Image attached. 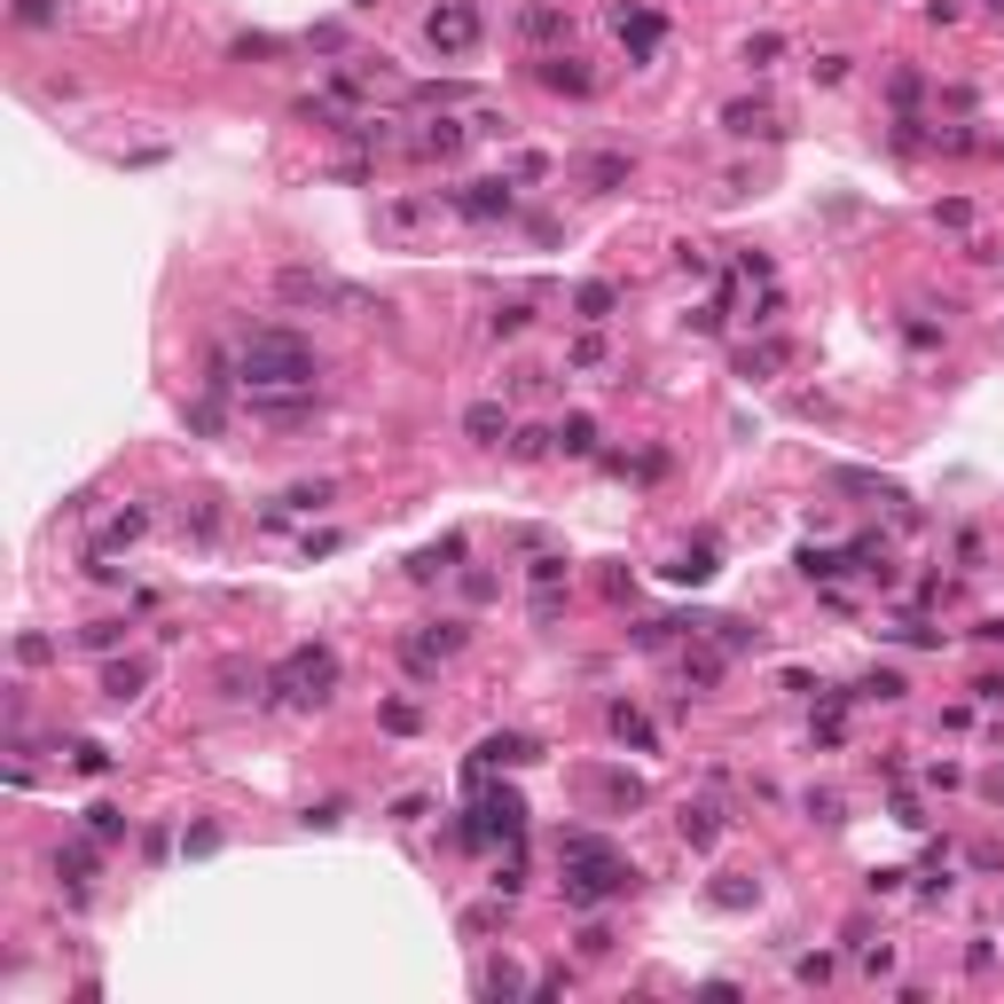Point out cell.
<instances>
[{"label": "cell", "instance_id": "cell-43", "mask_svg": "<svg viewBox=\"0 0 1004 1004\" xmlns=\"http://www.w3.org/2000/svg\"><path fill=\"white\" fill-rule=\"evenodd\" d=\"M965 973H973V981H981V973H996V942H989V934H973V942H965Z\"/></svg>", "mask_w": 1004, "mask_h": 1004}, {"label": "cell", "instance_id": "cell-40", "mask_svg": "<svg viewBox=\"0 0 1004 1004\" xmlns=\"http://www.w3.org/2000/svg\"><path fill=\"white\" fill-rule=\"evenodd\" d=\"M189 526H197V541H213L220 534V503L213 495H189Z\"/></svg>", "mask_w": 1004, "mask_h": 1004}, {"label": "cell", "instance_id": "cell-46", "mask_svg": "<svg viewBox=\"0 0 1004 1004\" xmlns=\"http://www.w3.org/2000/svg\"><path fill=\"white\" fill-rule=\"evenodd\" d=\"M793 973H800V981H808V989H825V981H832V958H825V950H808V958H800V965H793Z\"/></svg>", "mask_w": 1004, "mask_h": 1004}, {"label": "cell", "instance_id": "cell-47", "mask_svg": "<svg viewBox=\"0 0 1004 1004\" xmlns=\"http://www.w3.org/2000/svg\"><path fill=\"white\" fill-rule=\"evenodd\" d=\"M17 660H24V667H48L55 644H48V635H17Z\"/></svg>", "mask_w": 1004, "mask_h": 1004}, {"label": "cell", "instance_id": "cell-38", "mask_svg": "<svg viewBox=\"0 0 1004 1004\" xmlns=\"http://www.w3.org/2000/svg\"><path fill=\"white\" fill-rule=\"evenodd\" d=\"M503 919H510V894H503V902H479V910H464V934H495Z\"/></svg>", "mask_w": 1004, "mask_h": 1004}, {"label": "cell", "instance_id": "cell-19", "mask_svg": "<svg viewBox=\"0 0 1004 1004\" xmlns=\"http://www.w3.org/2000/svg\"><path fill=\"white\" fill-rule=\"evenodd\" d=\"M667 581H683V589H706V581H714V541H691V550H675Z\"/></svg>", "mask_w": 1004, "mask_h": 1004}, {"label": "cell", "instance_id": "cell-17", "mask_svg": "<svg viewBox=\"0 0 1004 1004\" xmlns=\"http://www.w3.org/2000/svg\"><path fill=\"white\" fill-rule=\"evenodd\" d=\"M706 902H714V910H754V902H762V879H746V871H722V879L706 887Z\"/></svg>", "mask_w": 1004, "mask_h": 1004}, {"label": "cell", "instance_id": "cell-13", "mask_svg": "<svg viewBox=\"0 0 1004 1004\" xmlns=\"http://www.w3.org/2000/svg\"><path fill=\"white\" fill-rule=\"evenodd\" d=\"M604 722H612V738H620V746H635V754H652V746H660L652 714H635L628 698H612V714H604Z\"/></svg>", "mask_w": 1004, "mask_h": 1004}, {"label": "cell", "instance_id": "cell-2", "mask_svg": "<svg viewBox=\"0 0 1004 1004\" xmlns=\"http://www.w3.org/2000/svg\"><path fill=\"white\" fill-rule=\"evenodd\" d=\"M558 871H566V902L573 910H597V902L635 887V863L612 840H597V832H558Z\"/></svg>", "mask_w": 1004, "mask_h": 1004}, {"label": "cell", "instance_id": "cell-23", "mask_svg": "<svg viewBox=\"0 0 1004 1004\" xmlns=\"http://www.w3.org/2000/svg\"><path fill=\"white\" fill-rule=\"evenodd\" d=\"M518 989H526V973H518L510 958H487V965H479V996H518Z\"/></svg>", "mask_w": 1004, "mask_h": 1004}, {"label": "cell", "instance_id": "cell-39", "mask_svg": "<svg viewBox=\"0 0 1004 1004\" xmlns=\"http://www.w3.org/2000/svg\"><path fill=\"white\" fill-rule=\"evenodd\" d=\"M714 635H722V652H746V644H762V628H754V620H714Z\"/></svg>", "mask_w": 1004, "mask_h": 1004}, {"label": "cell", "instance_id": "cell-3", "mask_svg": "<svg viewBox=\"0 0 1004 1004\" xmlns=\"http://www.w3.org/2000/svg\"><path fill=\"white\" fill-rule=\"evenodd\" d=\"M338 691V652L330 644H299L276 675H267V698H291V706H322Z\"/></svg>", "mask_w": 1004, "mask_h": 1004}, {"label": "cell", "instance_id": "cell-48", "mask_svg": "<svg viewBox=\"0 0 1004 1004\" xmlns=\"http://www.w3.org/2000/svg\"><path fill=\"white\" fill-rule=\"evenodd\" d=\"M416 722H424V714H416L408 698H393V706H385V729H393V738H408V729H416Z\"/></svg>", "mask_w": 1004, "mask_h": 1004}, {"label": "cell", "instance_id": "cell-59", "mask_svg": "<svg viewBox=\"0 0 1004 1004\" xmlns=\"http://www.w3.org/2000/svg\"><path fill=\"white\" fill-rule=\"evenodd\" d=\"M989 9H996V17H1004V0H989Z\"/></svg>", "mask_w": 1004, "mask_h": 1004}, {"label": "cell", "instance_id": "cell-14", "mask_svg": "<svg viewBox=\"0 0 1004 1004\" xmlns=\"http://www.w3.org/2000/svg\"><path fill=\"white\" fill-rule=\"evenodd\" d=\"M432 220V197H393V205H377V236H416Z\"/></svg>", "mask_w": 1004, "mask_h": 1004}, {"label": "cell", "instance_id": "cell-42", "mask_svg": "<svg viewBox=\"0 0 1004 1004\" xmlns=\"http://www.w3.org/2000/svg\"><path fill=\"white\" fill-rule=\"evenodd\" d=\"M566 361H573V370H604V338H597V330H581Z\"/></svg>", "mask_w": 1004, "mask_h": 1004}, {"label": "cell", "instance_id": "cell-45", "mask_svg": "<svg viewBox=\"0 0 1004 1004\" xmlns=\"http://www.w3.org/2000/svg\"><path fill=\"white\" fill-rule=\"evenodd\" d=\"M307 825H314V832H338V825H345V800H314Z\"/></svg>", "mask_w": 1004, "mask_h": 1004}, {"label": "cell", "instance_id": "cell-51", "mask_svg": "<svg viewBox=\"0 0 1004 1004\" xmlns=\"http://www.w3.org/2000/svg\"><path fill=\"white\" fill-rule=\"evenodd\" d=\"M541 447H558V439H550V432H518V439H510V455H518V464H534Z\"/></svg>", "mask_w": 1004, "mask_h": 1004}, {"label": "cell", "instance_id": "cell-56", "mask_svg": "<svg viewBox=\"0 0 1004 1004\" xmlns=\"http://www.w3.org/2000/svg\"><path fill=\"white\" fill-rule=\"evenodd\" d=\"M808 71H816V79H825V86H840V79H848V55H816Z\"/></svg>", "mask_w": 1004, "mask_h": 1004}, {"label": "cell", "instance_id": "cell-34", "mask_svg": "<svg viewBox=\"0 0 1004 1004\" xmlns=\"http://www.w3.org/2000/svg\"><path fill=\"white\" fill-rule=\"evenodd\" d=\"M71 769H79V777H111V746L79 738V746H71Z\"/></svg>", "mask_w": 1004, "mask_h": 1004}, {"label": "cell", "instance_id": "cell-16", "mask_svg": "<svg viewBox=\"0 0 1004 1004\" xmlns=\"http://www.w3.org/2000/svg\"><path fill=\"white\" fill-rule=\"evenodd\" d=\"M95 863H103V856H95V832H86V840H63V848H55V871H63L79 894H86V879H95Z\"/></svg>", "mask_w": 1004, "mask_h": 1004}, {"label": "cell", "instance_id": "cell-54", "mask_svg": "<svg viewBox=\"0 0 1004 1004\" xmlns=\"http://www.w3.org/2000/svg\"><path fill=\"white\" fill-rule=\"evenodd\" d=\"M526 322H534V307H503V314H495V338H518Z\"/></svg>", "mask_w": 1004, "mask_h": 1004}, {"label": "cell", "instance_id": "cell-57", "mask_svg": "<svg viewBox=\"0 0 1004 1004\" xmlns=\"http://www.w3.org/2000/svg\"><path fill=\"white\" fill-rule=\"evenodd\" d=\"M251 683H259V675H244V667H220V691H228V698H251Z\"/></svg>", "mask_w": 1004, "mask_h": 1004}, {"label": "cell", "instance_id": "cell-52", "mask_svg": "<svg viewBox=\"0 0 1004 1004\" xmlns=\"http://www.w3.org/2000/svg\"><path fill=\"white\" fill-rule=\"evenodd\" d=\"M526 573H534V589H558V581H566V558H534Z\"/></svg>", "mask_w": 1004, "mask_h": 1004}, {"label": "cell", "instance_id": "cell-58", "mask_svg": "<svg viewBox=\"0 0 1004 1004\" xmlns=\"http://www.w3.org/2000/svg\"><path fill=\"white\" fill-rule=\"evenodd\" d=\"M973 691H981V706H1004V675H981Z\"/></svg>", "mask_w": 1004, "mask_h": 1004}, {"label": "cell", "instance_id": "cell-25", "mask_svg": "<svg viewBox=\"0 0 1004 1004\" xmlns=\"http://www.w3.org/2000/svg\"><path fill=\"white\" fill-rule=\"evenodd\" d=\"M612 307H620V291H612V283H581V291H573V314H581V322H604Z\"/></svg>", "mask_w": 1004, "mask_h": 1004}, {"label": "cell", "instance_id": "cell-7", "mask_svg": "<svg viewBox=\"0 0 1004 1004\" xmlns=\"http://www.w3.org/2000/svg\"><path fill=\"white\" fill-rule=\"evenodd\" d=\"M526 762H541V746L518 738V729H495V738H479V754H472V777H487V769H526Z\"/></svg>", "mask_w": 1004, "mask_h": 1004}, {"label": "cell", "instance_id": "cell-11", "mask_svg": "<svg viewBox=\"0 0 1004 1004\" xmlns=\"http://www.w3.org/2000/svg\"><path fill=\"white\" fill-rule=\"evenodd\" d=\"M675 832H683V848H714L722 840V808L714 800H683L675 808Z\"/></svg>", "mask_w": 1004, "mask_h": 1004}, {"label": "cell", "instance_id": "cell-12", "mask_svg": "<svg viewBox=\"0 0 1004 1004\" xmlns=\"http://www.w3.org/2000/svg\"><path fill=\"white\" fill-rule=\"evenodd\" d=\"M142 691H149V660H111V667H103V698H111V706H134Z\"/></svg>", "mask_w": 1004, "mask_h": 1004}, {"label": "cell", "instance_id": "cell-30", "mask_svg": "<svg viewBox=\"0 0 1004 1004\" xmlns=\"http://www.w3.org/2000/svg\"><path fill=\"white\" fill-rule=\"evenodd\" d=\"M832 487H848V495H879V503H902V487H887V479H871V472H832Z\"/></svg>", "mask_w": 1004, "mask_h": 1004}, {"label": "cell", "instance_id": "cell-50", "mask_svg": "<svg viewBox=\"0 0 1004 1004\" xmlns=\"http://www.w3.org/2000/svg\"><path fill=\"white\" fill-rule=\"evenodd\" d=\"M322 503H330V487H322V479H314V487H291V495H283V510H322Z\"/></svg>", "mask_w": 1004, "mask_h": 1004}, {"label": "cell", "instance_id": "cell-26", "mask_svg": "<svg viewBox=\"0 0 1004 1004\" xmlns=\"http://www.w3.org/2000/svg\"><path fill=\"white\" fill-rule=\"evenodd\" d=\"M550 439H558L566 455H597V416H566V424H558Z\"/></svg>", "mask_w": 1004, "mask_h": 1004}, {"label": "cell", "instance_id": "cell-1", "mask_svg": "<svg viewBox=\"0 0 1004 1004\" xmlns=\"http://www.w3.org/2000/svg\"><path fill=\"white\" fill-rule=\"evenodd\" d=\"M314 377H322V361L299 330H251L236 345V385H251V393H314Z\"/></svg>", "mask_w": 1004, "mask_h": 1004}, {"label": "cell", "instance_id": "cell-5", "mask_svg": "<svg viewBox=\"0 0 1004 1004\" xmlns=\"http://www.w3.org/2000/svg\"><path fill=\"white\" fill-rule=\"evenodd\" d=\"M464 652V620H432V628H416L408 644H401V660H408V675H432L439 660H455Z\"/></svg>", "mask_w": 1004, "mask_h": 1004}, {"label": "cell", "instance_id": "cell-15", "mask_svg": "<svg viewBox=\"0 0 1004 1004\" xmlns=\"http://www.w3.org/2000/svg\"><path fill=\"white\" fill-rule=\"evenodd\" d=\"M464 432H472L479 447H503V439H510V408H503V401H472V408H464Z\"/></svg>", "mask_w": 1004, "mask_h": 1004}, {"label": "cell", "instance_id": "cell-35", "mask_svg": "<svg viewBox=\"0 0 1004 1004\" xmlns=\"http://www.w3.org/2000/svg\"><path fill=\"white\" fill-rule=\"evenodd\" d=\"M581 173H589V189H620V180H628V157H612V149H604V157H589Z\"/></svg>", "mask_w": 1004, "mask_h": 1004}, {"label": "cell", "instance_id": "cell-31", "mask_svg": "<svg viewBox=\"0 0 1004 1004\" xmlns=\"http://www.w3.org/2000/svg\"><path fill=\"white\" fill-rule=\"evenodd\" d=\"M17 24H24V32H48V24H63V0H17Z\"/></svg>", "mask_w": 1004, "mask_h": 1004}, {"label": "cell", "instance_id": "cell-18", "mask_svg": "<svg viewBox=\"0 0 1004 1004\" xmlns=\"http://www.w3.org/2000/svg\"><path fill=\"white\" fill-rule=\"evenodd\" d=\"M589 785H597V800H612V808H644V777H628V769H589Z\"/></svg>", "mask_w": 1004, "mask_h": 1004}, {"label": "cell", "instance_id": "cell-37", "mask_svg": "<svg viewBox=\"0 0 1004 1004\" xmlns=\"http://www.w3.org/2000/svg\"><path fill=\"white\" fill-rule=\"evenodd\" d=\"M86 832H95V840H118V832H126V808L95 800V808H86Z\"/></svg>", "mask_w": 1004, "mask_h": 1004}, {"label": "cell", "instance_id": "cell-41", "mask_svg": "<svg viewBox=\"0 0 1004 1004\" xmlns=\"http://www.w3.org/2000/svg\"><path fill=\"white\" fill-rule=\"evenodd\" d=\"M683 675L706 691V683H722V652H683Z\"/></svg>", "mask_w": 1004, "mask_h": 1004}, {"label": "cell", "instance_id": "cell-10", "mask_svg": "<svg viewBox=\"0 0 1004 1004\" xmlns=\"http://www.w3.org/2000/svg\"><path fill=\"white\" fill-rule=\"evenodd\" d=\"M472 816H479L487 832H503V840H518V832H526V800H518L510 785H503V793H487V800H479Z\"/></svg>", "mask_w": 1004, "mask_h": 1004}, {"label": "cell", "instance_id": "cell-27", "mask_svg": "<svg viewBox=\"0 0 1004 1004\" xmlns=\"http://www.w3.org/2000/svg\"><path fill=\"white\" fill-rule=\"evenodd\" d=\"M142 526H149V510H118V518H103V550H126V541H142Z\"/></svg>", "mask_w": 1004, "mask_h": 1004}, {"label": "cell", "instance_id": "cell-22", "mask_svg": "<svg viewBox=\"0 0 1004 1004\" xmlns=\"http://www.w3.org/2000/svg\"><path fill=\"white\" fill-rule=\"evenodd\" d=\"M464 142H472V126H455V118H439V126H424V134H416V149H424V157H455Z\"/></svg>", "mask_w": 1004, "mask_h": 1004}, {"label": "cell", "instance_id": "cell-6", "mask_svg": "<svg viewBox=\"0 0 1004 1004\" xmlns=\"http://www.w3.org/2000/svg\"><path fill=\"white\" fill-rule=\"evenodd\" d=\"M612 32H620V48H628V63H652V55H660V40H667V24H660V9H612Z\"/></svg>", "mask_w": 1004, "mask_h": 1004}, {"label": "cell", "instance_id": "cell-20", "mask_svg": "<svg viewBox=\"0 0 1004 1004\" xmlns=\"http://www.w3.org/2000/svg\"><path fill=\"white\" fill-rule=\"evenodd\" d=\"M455 558H464V534H447V541H432V550H416L408 573H416V581H439V573H455Z\"/></svg>", "mask_w": 1004, "mask_h": 1004}, {"label": "cell", "instance_id": "cell-21", "mask_svg": "<svg viewBox=\"0 0 1004 1004\" xmlns=\"http://www.w3.org/2000/svg\"><path fill=\"white\" fill-rule=\"evenodd\" d=\"M518 32L526 40H558L566 32V9H558V0H534V9H518Z\"/></svg>", "mask_w": 1004, "mask_h": 1004}, {"label": "cell", "instance_id": "cell-53", "mask_svg": "<svg viewBox=\"0 0 1004 1004\" xmlns=\"http://www.w3.org/2000/svg\"><path fill=\"white\" fill-rule=\"evenodd\" d=\"M919 95H927V79H919V71H894V103L910 111V103H919Z\"/></svg>", "mask_w": 1004, "mask_h": 1004}, {"label": "cell", "instance_id": "cell-49", "mask_svg": "<svg viewBox=\"0 0 1004 1004\" xmlns=\"http://www.w3.org/2000/svg\"><path fill=\"white\" fill-rule=\"evenodd\" d=\"M777 55H785L777 32H754V40H746V63H777Z\"/></svg>", "mask_w": 1004, "mask_h": 1004}, {"label": "cell", "instance_id": "cell-28", "mask_svg": "<svg viewBox=\"0 0 1004 1004\" xmlns=\"http://www.w3.org/2000/svg\"><path fill=\"white\" fill-rule=\"evenodd\" d=\"M800 808H808V825H825V832H840V825H848V800H840V793H808Z\"/></svg>", "mask_w": 1004, "mask_h": 1004}, {"label": "cell", "instance_id": "cell-32", "mask_svg": "<svg viewBox=\"0 0 1004 1004\" xmlns=\"http://www.w3.org/2000/svg\"><path fill=\"white\" fill-rule=\"evenodd\" d=\"M777 361H785V345H746L738 353V377H777Z\"/></svg>", "mask_w": 1004, "mask_h": 1004}, {"label": "cell", "instance_id": "cell-8", "mask_svg": "<svg viewBox=\"0 0 1004 1004\" xmlns=\"http://www.w3.org/2000/svg\"><path fill=\"white\" fill-rule=\"evenodd\" d=\"M534 79L550 86V95H589V86H597V71H589L581 55H541V63H534Z\"/></svg>", "mask_w": 1004, "mask_h": 1004}, {"label": "cell", "instance_id": "cell-4", "mask_svg": "<svg viewBox=\"0 0 1004 1004\" xmlns=\"http://www.w3.org/2000/svg\"><path fill=\"white\" fill-rule=\"evenodd\" d=\"M424 40L439 55H472L479 48V9H472V0H439V9L424 17Z\"/></svg>", "mask_w": 1004, "mask_h": 1004}, {"label": "cell", "instance_id": "cell-29", "mask_svg": "<svg viewBox=\"0 0 1004 1004\" xmlns=\"http://www.w3.org/2000/svg\"><path fill=\"white\" fill-rule=\"evenodd\" d=\"M902 691H910V683H902V675H894V667H871V675H863V683H856V698H879V706H894V698H902Z\"/></svg>", "mask_w": 1004, "mask_h": 1004}, {"label": "cell", "instance_id": "cell-36", "mask_svg": "<svg viewBox=\"0 0 1004 1004\" xmlns=\"http://www.w3.org/2000/svg\"><path fill=\"white\" fill-rule=\"evenodd\" d=\"M79 644H86V652H118V644H126V620H95V628H79Z\"/></svg>", "mask_w": 1004, "mask_h": 1004}, {"label": "cell", "instance_id": "cell-24", "mask_svg": "<svg viewBox=\"0 0 1004 1004\" xmlns=\"http://www.w3.org/2000/svg\"><path fill=\"white\" fill-rule=\"evenodd\" d=\"M722 126H729V134H777L769 103H729V111H722Z\"/></svg>", "mask_w": 1004, "mask_h": 1004}, {"label": "cell", "instance_id": "cell-44", "mask_svg": "<svg viewBox=\"0 0 1004 1004\" xmlns=\"http://www.w3.org/2000/svg\"><path fill=\"white\" fill-rule=\"evenodd\" d=\"M573 942H581V958H612V927H597V919H589Z\"/></svg>", "mask_w": 1004, "mask_h": 1004}, {"label": "cell", "instance_id": "cell-33", "mask_svg": "<svg viewBox=\"0 0 1004 1004\" xmlns=\"http://www.w3.org/2000/svg\"><path fill=\"white\" fill-rule=\"evenodd\" d=\"M800 573H808V581H832V573H848V558H840V550H816V541H808V550H800Z\"/></svg>", "mask_w": 1004, "mask_h": 1004}, {"label": "cell", "instance_id": "cell-55", "mask_svg": "<svg viewBox=\"0 0 1004 1004\" xmlns=\"http://www.w3.org/2000/svg\"><path fill=\"white\" fill-rule=\"evenodd\" d=\"M902 338H910V345H942V330H934L927 314H910V322H902Z\"/></svg>", "mask_w": 1004, "mask_h": 1004}, {"label": "cell", "instance_id": "cell-60", "mask_svg": "<svg viewBox=\"0 0 1004 1004\" xmlns=\"http://www.w3.org/2000/svg\"><path fill=\"white\" fill-rule=\"evenodd\" d=\"M996 259H1004V251H996Z\"/></svg>", "mask_w": 1004, "mask_h": 1004}, {"label": "cell", "instance_id": "cell-9", "mask_svg": "<svg viewBox=\"0 0 1004 1004\" xmlns=\"http://www.w3.org/2000/svg\"><path fill=\"white\" fill-rule=\"evenodd\" d=\"M455 213L464 220H510V189L503 180H472V189H455Z\"/></svg>", "mask_w": 1004, "mask_h": 1004}]
</instances>
